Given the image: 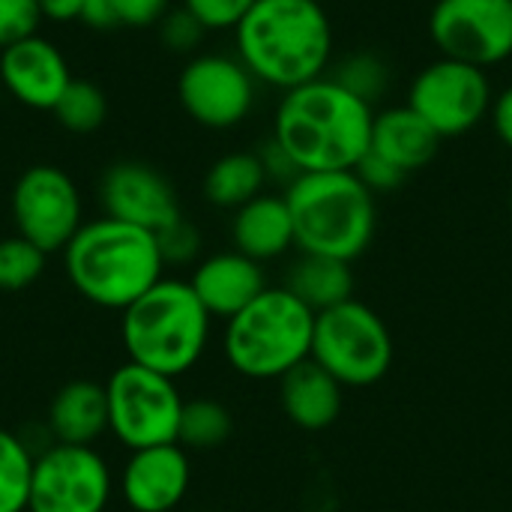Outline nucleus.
I'll list each match as a JSON object with an SVG mask.
<instances>
[{"label":"nucleus","instance_id":"obj_1","mask_svg":"<svg viewBox=\"0 0 512 512\" xmlns=\"http://www.w3.org/2000/svg\"><path fill=\"white\" fill-rule=\"evenodd\" d=\"M375 108L330 75L282 93L273 138L300 174L354 171L372 144Z\"/></svg>","mask_w":512,"mask_h":512},{"label":"nucleus","instance_id":"obj_2","mask_svg":"<svg viewBox=\"0 0 512 512\" xmlns=\"http://www.w3.org/2000/svg\"><path fill=\"white\" fill-rule=\"evenodd\" d=\"M234 54L258 84L288 93L330 72V15L321 0H255L234 27Z\"/></svg>","mask_w":512,"mask_h":512},{"label":"nucleus","instance_id":"obj_3","mask_svg":"<svg viewBox=\"0 0 512 512\" xmlns=\"http://www.w3.org/2000/svg\"><path fill=\"white\" fill-rule=\"evenodd\" d=\"M63 267L72 288L87 303L114 312L129 309L165 279L159 237L111 216H99L78 228L63 249Z\"/></svg>","mask_w":512,"mask_h":512},{"label":"nucleus","instance_id":"obj_4","mask_svg":"<svg viewBox=\"0 0 512 512\" xmlns=\"http://www.w3.org/2000/svg\"><path fill=\"white\" fill-rule=\"evenodd\" d=\"M297 252L354 264L369 252L378 231V198L354 171L300 174L285 186Z\"/></svg>","mask_w":512,"mask_h":512},{"label":"nucleus","instance_id":"obj_5","mask_svg":"<svg viewBox=\"0 0 512 512\" xmlns=\"http://www.w3.org/2000/svg\"><path fill=\"white\" fill-rule=\"evenodd\" d=\"M213 318L189 279H159L144 297L123 309L120 339L132 363L168 378L192 372L210 345Z\"/></svg>","mask_w":512,"mask_h":512},{"label":"nucleus","instance_id":"obj_6","mask_svg":"<svg viewBox=\"0 0 512 512\" xmlns=\"http://www.w3.org/2000/svg\"><path fill=\"white\" fill-rule=\"evenodd\" d=\"M315 312L285 285H270L225 321L222 354L249 381H279L312 357Z\"/></svg>","mask_w":512,"mask_h":512},{"label":"nucleus","instance_id":"obj_7","mask_svg":"<svg viewBox=\"0 0 512 512\" xmlns=\"http://www.w3.org/2000/svg\"><path fill=\"white\" fill-rule=\"evenodd\" d=\"M393 333L387 321L357 297L315 315L312 360L345 390L375 387L393 369Z\"/></svg>","mask_w":512,"mask_h":512},{"label":"nucleus","instance_id":"obj_8","mask_svg":"<svg viewBox=\"0 0 512 512\" xmlns=\"http://www.w3.org/2000/svg\"><path fill=\"white\" fill-rule=\"evenodd\" d=\"M105 399H108V432L129 453L177 444L186 399L180 396L174 378L129 360L117 366L105 381Z\"/></svg>","mask_w":512,"mask_h":512},{"label":"nucleus","instance_id":"obj_9","mask_svg":"<svg viewBox=\"0 0 512 512\" xmlns=\"http://www.w3.org/2000/svg\"><path fill=\"white\" fill-rule=\"evenodd\" d=\"M405 102L441 138H459L474 132L489 117L495 90L486 69L438 57L414 75Z\"/></svg>","mask_w":512,"mask_h":512},{"label":"nucleus","instance_id":"obj_10","mask_svg":"<svg viewBox=\"0 0 512 512\" xmlns=\"http://www.w3.org/2000/svg\"><path fill=\"white\" fill-rule=\"evenodd\" d=\"M15 234L39 246L45 255L63 252L84 225V201L78 183L57 165H30L12 186L9 198Z\"/></svg>","mask_w":512,"mask_h":512},{"label":"nucleus","instance_id":"obj_11","mask_svg":"<svg viewBox=\"0 0 512 512\" xmlns=\"http://www.w3.org/2000/svg\"><path fill=\"white\" fill-rule=\"evenodd\" d=\"M177 99L192 123L222 132L240 126L255 111L258 81L237 54L204 51L180 69Z\"/></svg>","mask_w":512,"mask_h":512},{"label":"nucleus","instance_id":"obj_12","mask_svg":"<svg viewBox=\"0 0 512 512\" xmlns=\"http://www.w3.org/2000/svg\"><path fill=\"white\" fill-rule=\"evenodd\" d=\"M429 39L441 57L489 72L512 57V0H435Z\"/></svg>","mask_w":512,"mask_h":512},{"label":"nucleus","instance_id":"obj_13","mask_svg":"<svg viewBox=\"0 0 512 512\" xmlns=\"http://www.w3.org/2000/svg\"><path fill=\"white\" fill-rule=\"evenodd\" d=\"M114 477L93 447L54 444L33 459L27 512H105Z\"/></svg>","mask_w":512,"mask_h":512},{"label":"nucleus","instance_id":"obj_14","mask_svg":"<svg viewBox=\"0 0 512 512\" xmlns=\"http://www.w3.org/2000/svg\"><path fill=\"white\" fill-rule=\"evenodd\" d=\"M99 201L105 216L147 228L153 234L171 228L180 213V198L171 180L147 162H114L99 183Z\"/></svg>","mask_w":512,"mask_h":512},{"label":"nucleus","instance_id":"obj_15","mask_svg":"<svg viewBox=\"0 0 512 512\" xmlns=\"http://www.w3.org/2000/svg\"><path fill=\"white\" fill-rule=\"evenodd\" d=\"M0 84L24 108L54 111L72 84V69L66 54L36 33L0 51Z\"/></svg>","mask_w":512,"mask_h":512},{"label":"nucleus","instance_id":"obj_16","mask_svg":"<svg viewBox=\"0 0 512 512\" xmlns=\"http://www.w3.org/2000/svg\"><path fill=\"white\" fill-rule=\"evenodd\" d=\"M192 462L180 444L135 450L120 474V495L132 512H174L189 495Z\"/></svg>","mask_w":512,"mask_h":512},{"label":"nucleus","instance_id":"obj_17","mask_svg":"<svg viewBox=\"0 0 512 512\" xmlns=\"http://www.w3.org/2000/svg\"><path fill=\"white\" fill-rule=\"evenodd\" d=\"M189 285L198 294L201 306L210 312V318H222V321L243 312L258 294L270 288L264 264L246 258L237 249L213 252L201 258L189 276Z\"/></svg>","mask_w":512,"mask_h":512},{"label":"nucleus","instance_id":"obj_18","mask_svg":"<svg viewBox=\"0 0 512 512\" xmlns=\"http://www.w3.org/2000/svg\"><path fill=\"white\" fill-rule=\"evenodd\" d=\"M441 141L444 138L408 102H402L375 111L369 150L411 177L435 162V156L441 153Z\"/></svg>","mask_w":512,"mask_h":512},{"label":"nucleus","instance_id":"obj_19","mask_svg":"<svg viewBox=\"0 0 512 512\" xmlns=\"http://www.w3.org/2000/svg\"><path fill=\"white\" fill-rule=\"evenodd\" d=\"M279 402L285 417L303 432L330 429L345 408V387L312 357L279 378Z\"/></svg>","mask_w":512,"mask_h":512},{"label":"nucleus","instance_id":"obj_20","mask_svg":"<svg viewBox=\"0 0 512 512\" xmlns=\"http://www.w3.org/2000/svg\"><path fill=\"white\" fill-rule=\"evenodd\" d=\"M231 243L237 252H243L246 258H252L258 264L279 261L291 249H297L294 219H291L285 195L261 192L258 198H252L249 204L234 210Z\"/></svg>","mask_w":512,"mask_h":512},{"label":"nucleus","instance_id":"obj_21","mask_svg":"<svg viewBox=\"0 0 512 512\" xmlns=\"http://www.w3.org/2000/svg\"><path fill=\"white\" fill-rule=\"evenodd\" d=\"M48 429L54 435V444L93 447L108 432L105 384H96V381L63 384L51 399Z\"/></svg>","mask_w":512,"mask_h":512},{"label":"nucleus","instance_id":"obj_22","mask_svg":"<svg viewBox=\"0 0 512 512\" xmlns=\"http://www.w3.org/2000/svg\"><path fill=\"white\" fill-rule=\"evenodd\" d=\"M303 306H309L315 315L345 303L354 297V273L348 261L339 258H327V255H309L300 252L288 270H285V282H282Z\"/></svg>","mask_w":512,"mask_h":512},{"label":"nucleus","instance_id":"obj_23","mask_svg":"<svg viewBox=\"0 0 512 512\" xmlns=\"http://www.w3.org/2000/svg\"><path fill=\"white\" fill-rule=\"evenodd\" d=\"M267 186V174L258 150H234L219 156L204 174V198L219 210H240L258 198Z\"/></svg>","mask_w":512,"mask_h":512},{"label":"nucleus","instance_id":"obj_24","mask_svg":"<svg viewBox=\"0 0 512 512\" xmlns=\"http://www.w3.org/2000/svg\"><path fill=\"white\" fill-rule=\"evenodd\" d=\"M327 75L354 96H360L363 102H369L372 108L393 87V66L378 51H351L342 60H336Z\"/></svg>","mask_w":512,"mask_h":512},{"label":"nucleus","instance_id":"obj_25","mask_svg":"<svg viewBox=\"0 0 512 512\" xmlns=\"http://www.w3.org/2000/svg\"><path fill=\"white\" fill-rule=\"evenodd\" d=\"M234 432L231 411L216 399H189L183 405L177 444L183 450H219Z\"/></svg>","mask_w":512,"mask_h":512},{"label":"nucleus","instance_id":"obj_26","mask_svg":"<svg viewBox=\"0 0 512 512\" xmlns=\"http://www.w3.org/2000/svg\"><path fill=\"white\" fill-rule=\"evenodd\" d=\"M33 459L18 435L0 429V512H27Z\"/></svg>","mask_w":512,"mask_h":512},{"label":"nucleus","instance_id":"obj_27","mask_svg":"<svg viewBox=\"0 0 512 512\" xmlns=\"http://www.w3.org/2000/svg\"><path fill=\"white\" fill-rule=\"evenodd\" d=\"M51 114L66 132L90 135L108 120V96L102 93L99 84L72 78V84L66 87V93L60 96V102L54 105Z\"/></svg>","mask_w":512,"mask_h":512},{"label":"nucleus","instance_id":"obj_28","mask_svg":"<svg viewBox=\"0 0 512 512\" xmlns=\"http://www.w3.org/2000/svg\"><path fill=\"white\" fill-rule=\"evenodd\" d=\"M45 252L21 234L0 240V291L15 294L30 288L45 273Z\"/></svg>","mask_w":512,"mask_h":512},{"label":"nucleus","instance_id":"obj_29","mask_svg":"<svg viewBox=\"0 0 512 512\" xmlns=\"http://www.w3.org/2000/svg\"><path fill=\"white\" fill-rule=\"evenodd\" d=\"M159 30V39L168 51L174 54H198V45L204 42L207 36V27L186 9V6H171V12L156 24Z\"/></svg>","mask_w":512,"mask_h":512},{"label":"nucleus","instance_id":"obj_30","mask_svg":"<svg viewBox=\"0 0 512 512\" xmlns=\"http://www.w3.org/2000/svg\"><path fill=\"white\" fill-rule=\"evenodd\" d=\"M42 9L36 0H0V51L39 33Z\"/></svg>","mask_w":512,"mask_h":512},{"label":"nucleus","instance_id":"obj_31","mask_svg":"<svg viewBox=\"0 0 512 512\" xmlns=\"http://www.w3.org/2000/svg\"><path fill=\"white\" fill-rule=\"evenodd\" d=\"M186 6L204 27L210 30H234L243 15L255 6V0H183Z\"/></svg>","mask_w":512,"mask_h":512},{"label":"nucleus","instance_id":"obj_32","mask_svg":"<svg viewBox=\"0 0 512 512\" xmlns=\"http://www.w3.org/2000/svg\"><path fill=\"white\" fill-rule=\"evenodd\" d=\"M156 237H159V249H162L165 267H168V264H174V267L192 264V261H198V255H201V234H198V228H195L192 222H186V219H177L171 228L159 231Z\"/></svg>","mask_w":512,"mask_h":512},{"label":"nucleus","instance_id":"obj_33","mask_svg":"<svg viewBox=\"0 0 512 512\" xmlns=\"http://www.w3.org/2000/svg\"><path fill=\"white\" fill-rule=\"evenodd\" d=\"M354 174L363 180V186L378 198V195H387V192H396V189H402L405 186V180H408V174H402L396 165H390L387 159H381L378 153H366L363 159H360V165L354 168Z\"/></svg>","mask_w":512,"mask_h":512},{"label":"nucleus","instance_id":"obj_34","mask_svg":"<svg viewBox=\"0 0 512 512\" xmlns=\"http://www.w3.org/2000/svg\"><path fill=\"white\" fill-rule=\"evenodd\" d=\"M171 12V0H117L120 27H156Z\"/></svg>","mask_w":512,"mask_h":512},{"label":"nucleus","instance_id":"obj_35","mask_svg":"<svg viewBox=\"0 0 512 512\" xmlns=\"http://www.w3.org/2000/svg\"><path fill=\"white\" fill-rule=\"evenodd\" d=\"M258 156H261V165H264V174H267V183L273 180V183H282V186H291L297 177H300V171H297V165H294V159L279 147V141L270 135L267 138V144L258 150Z\"/></svg>","mask_w":512,"mask_h":512},{"label":"nucleus","instance_id":"obj_36","mask_svg":"<svg viewBox=\"0 0 512 512\" xmlns=\"http://www.w3.org/2000/svg\"><path fill=\"white\" fill-rule=\"evenodd\" d=\"M78 21L84 27H93V30H114V27H120L117 0H84Z\"/></svg>","mask_w":512,"mask_h":512},{"label":"nucleus","instance_id":"obj_37","mask_svg":"<svg viewBox=\"0 0 512 512\" xmlns=\"http://www.w3.org/2000/svg\"><path fill=\"white\" fill-rule=\"evenodd\" d=\"M489 120H492V129H495L498 141H501L507 150H512V84H507L501 93H495Z\"/></svg>","mask_w":512,"mask_h":512},{"label":"nucleus","instance_id":"obj_38","mask_svg":"<svg viewBox=\"0 0 512 512\" xmlns=\"http://www.w3.org/2000/svg\"><path fill=\"white\" fill-rule=\"evenodd\" d=\"M36 3H39L45 21L66 24V21H78L81 3H84V0H36Z\"/></svg>","mask_w":512,"mask_h":512},{"label":"nucleus","instance_id":"obj_39","mask_svg":"<svg viewBox=\"0 0 512 512\" xmlns=\"http://www.w3.org/2000/svg\"><path fill=\"white\" fill-rule=\"evenodd\" d=\"M510 213H512V192H510Z\"/></svg>","mask_w":512,"mask_h":512}]
</instances>
